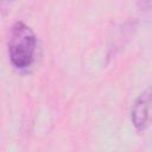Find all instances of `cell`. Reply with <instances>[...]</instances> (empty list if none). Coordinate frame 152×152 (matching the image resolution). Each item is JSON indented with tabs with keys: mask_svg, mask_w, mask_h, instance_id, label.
<instances>
[{
	"mask_svg": "<svg viewBox=\"0 0 152 152\" xmlns=\"http://www.w3.org/2000/svg\"><path fill=\"white\" fill-rule=\"evenodd\" d=\"M7 50L11 64L18 70L30 68L36 58L37 37L24 21H15L8 34Z\"/></svg>",
	"mask_w": 152,
	"mask_h": 152,
	"instance_id": "6da1fadb",
	"label": "cell"
},
{
	"mask_svg": "<svg viewBox=\"0 0 152 152\" xmlns=\"http://www.w3.org/2000/svg\"><path fill=\"white\" fill-rule=\"evenodd\" d=\"M129 119L138 132H145L152 125V84L146 87L132 103Z\"/></svg>",
	"mask_w": 152,
	"mask_h": 152,
	"instance_id": "7a4b0ae2",
	"label": "cell"
},
{
	"mask_svg": "<svg viewBox=\"0 0 152 152\" xmlns=\"http://www.w3.org/2000/svg\"><path fill=\"white\" fill-rule=\"evenodd\" d=\"M142 152H152V133L150 134L145 146H144V151Z\"/></svg>",
	"mask_w": 152,
	"mask_h": 152,
	"instance_id": "3957f363",
	"label": "cell"
}]
</instances>
